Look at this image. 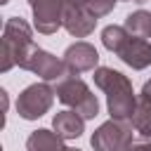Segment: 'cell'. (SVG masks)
I'll use <instances>...</instances> for the list:
<instances>
[{"instance_id": "2e32d148", "label": "cell", "mask_w": 151, "mask_h": 151, "mask_svg": "<svg viewBox=\"0 0 151 151\" xmlns=\"http://www.w3.org/2000/svg\"><path fill=\"white\" fill-rule=\"evenodd\" d=\"M116 2H118V0H87V9H90L97 19H101V17H106V14L113 12Z\"/></svg>"}, {"instance_id": "5bb4252c", "label": "cell", "mask_w": 151, "mask_h": 151, "mask_svg": "<svg viewBox=\"0 0 151 151\" xmlns=\"http://www.w3.org/2000/svg\"><path fill=\"white\" fill-rule=\"evenodd\" d=\"M130 38V33H127V28L125 26H116V24H111V26H106L104 31H101V42H104V47L109 50V52H120V47L125 45V40Z\"/></svg>"}, {"instance_id": "d6986e66", "label": "cell", "mask_w": 151, "mask_h": 151, "mask_svg": "<svg viewBox=\"0 0 151 151\" xmlns=\"http://www.w3.org/2000/svg\"><path fill=\"white\" fill-rule=\"evenodd\" d=\"M66 7H87V0H64Z\"/></svg>"}, {"instance_id": "7c38bea8", "label": "cell", "mask_w": 151, "mask_h": 151, "mask_svg": "<svg viewBox=\"0 0 151 151\" xmlns=\"http://www.w3.org/2000/svg\"><path fill=\"white\" fill-rule=\"evenodd\" d=\"M26 151H68V146L64 144V137H59L54 130L40 127L28 134Z\"/></svg>"}, {"instance_id": "8fae6325", "label": "cell", "mask_w": 151, "mask_h": 151, "mask_svg": "<svg viewBox=\"0 0 151 151\" xmlns=\"http://www.w3.org/2000/svg\"><path fill=\"white\" fill-rule=\"evenodd\" d=\"M52 130L64 139H78L85 132V118L78 111H59L52 118Z\"/></svg>"}, {"instance_id": "3957f363", "label": "cell", "mask_w": 151, "mask_h": 151, "mask_svg": "<svg viewBox=\"0 0 151 151\" xmlns=\"http://www.w3.org/2000/svg\"><path fill=\"white\" fill-rule=\"evenodd\" d=\"M54 92H57V99L61 104H66L68 109L78 111L85 120H90V118H94L99 113L97 97L92 94V90L87 87V83L80 80L78 76H66V78L57 80Z\"/></svg>"}, {"instance_id": "8992f818", "label": "cell", "mask_w": 151, "mask_h": 151, "mask_svg": "<svg viewBox=\"0 0 151 151\" xmlns=\"http://www.w3.org/2000/svg\"><path fill=\"white\" fill-rule=\"evenodd\" d=\"M33 28L52 35L64 26V0H38L33 7Z\"/></svg>"}, {"instance_id": "ba28073f", "label": "cell", "mask_w": 151, "mask_h": 151, "mask_svg": "<svg viewBox=\"0 0 151 151\" xmlns=\"http://www.w3.org/2000/svg\"><path fill=\"white\" fill-rule=\"evenodd\" d=\"M64 64L68 66V71L73 76H80L85 71H94L97 64H99V52L94 50V45H90L85 40H78V42H73V45L66 47Z\"/></svg>"}, {"instance_id": "ffe728a7", "label": "cell", "mask_w": 151, "mask_h": 151, "mask_svg": "<svg viewBox=\"0 0 151 151\" xmlns=\"http://www.w3.org/2000/svg\"><path fill=\"white\" fill-rule=\"evenodd\" d=\"M120 2H137V5H144L146 0H120Z\"/></svg>"}, {"instance_id": "7402d4cb", "label": "cell", "mask_w": 151, "mask_h": 151, "mask_svg": "<svg viewBox=\"0 0 151 151\" xmlns=\"http://www.w3.org/2000/svg\"><path fill=\"white\" fill-rule=\"evenodd\" d=\"M68 151H80V149H68Z\"/></svg>"}, {"instance_id": "e0dca14e", "label": "cell", "mask_w": 151, "mask_h": 151, "mask_svg": "<svg viewBox=\"0 0 151 151\" xmlns=\"http://www.w3.org/2000/svg\"><path fill=\"white\" fill-rule=\"evenodd\" d=\"M125 151H151V139L149 137H137L125 146Z\"/></svg>"}, {"instance_id": "4fadbf2b", "label": "cell", "mask_w": 151, "mask_h": 151, "mask_svg": "<svg viewBox=\"0 0 151 151\" xmlns=\"http://www.w3.org/2000/svg\"><path fill=\"white\" fill-rule=\"evenodd\" d=\"M125 28L130 35H137V38H151V12L146 9H137L132 14L125 17Z\"/></svg>"}, {"instance_id": "44dd1931", "label": "cell", "mask_w": 151, "mask_h": 151, "mask_svg": "<svg viewBox=\"0 0 151 151\" xmlns=\"http://www.w3.org/2000/svg\"><path fill=\"white\" fill-rule=\"evenodd\" d=\"M26 2H28V5H31V7H33V5H35V2H38V0H26Z\"/></svg>"}, {"instance_id": "6da1fadb", "label": "cell", "mask_w": 151, "mask_h": 151, "mask_svg": "<svg viewBox=\"0 0 151 151\" xmlns=\"http://www.w3.org/2000/svg\"><path fill=\"white\" fill-rule=\"evenodd\" d=\"M94 85L106 92V109L111 118L116 120H132V113L137 109V97L132 90V83L127 76H123L116 68L97 66L94 68Z\"/></svg>"}, {"instance_id": "30bf717a", "label": "cell", "mask_w": 151, "mask_h": 151, "mask_svg": "<svg viewBox=\"0 0 151 151\" xmlns=\"http://www.w3.org/2000/svg\"><path fill=\"white\" fill-rule=\"evenodd\" d=\"M97 17L87 7H66L64 5V28L73 38H85L94 31Z\"/></svg>"}, {"instance_id": "277c9868", "label": "cell", "mask_w": 151, "mask_h": 151, "mask_svg": "<svg viewBox=\"0 0 151 151\" xmlns=\"http://www.w3.org/2000/svg\"><path fill=\"white\" fill-rule=\"evenodd\" d=\"M132 130H134L132 120H116V118H111V120L101 123L94 130L90 144H92L94 151H125V146L134 139Z\"/></svg>"}, {"instance_id": "ac0fdd59", "label": "cell", "mask_w": 151, "mask_h": 151, "mask_svg": "<svg viewBox=\"0 0 151 151\" xmlns=\"http://www.w3.org/2000/svg\"><path fill=\"white\" fill-rule=\"evenodd\" d=\"M142 99L151 104V80H146V83H144V87H142Z\"/></svg>"}, {"instance_id": "52a82bcc", "label": "cell", "mask_w": 151, "mask_h": 151, "mask_svg": "<svg viewBox=\"0 0 151 151\" xmlns=\"http://www.w3.org/2000/svg\"><path fill=\"white\" fill-rule=\"evenodd\" d=\"M26 71L40 76L45 83H57V80H61L66 76H73L68 71V66L64 64V59H57L54 54H50V52H45L40 47L31 54V59L26 64Z\"/></svg>"}, {"instance_id": "9c48e42d", "label": "cell", "mask_w": 151, "mask_h": 151, "mask_svg": "<svg viewBox=\"0 0 151 151\" xmlns=\"http://www.w3.org/2000/svg\"><path fill=\"white\" fill-rule=\"evenodd\" d=\"M118 57H120V61L127 64L130 68L142 71V68L151 66V42H149L146 38L130 35V38L125 40V45L120 47Z\"/></svg>"}, {"instance_id": "9a60e30c", "label": "cell", "mask_w": 151, "mask_h": 151, "mask_svg": "<svg viewBox=\"0 0 151 151\" xmlns=\"http://www.w3.org/2000/svg\"><path fill=\"white\" fill-rule=\"evenodd\" d=\"M132 127L134 132H139V137H149L151 139V104L149 101H137V109L132 113Z\"/></svg>"}, {"instance_id": "5b68a950", "label": "cell", "mask_w": 151, "mask_h": 151, "mask_svg": "<svg viewBox=\"0 0 151 151\" xmlns=\"http://www.w3.org/2000/svg\"><path fill=\"white\" fill-rule=\"evenodd\" d=\"M54 94L57 92L47 83H33L17 97V113L24 120H38L52 109Z\"/></svg>"}, {"instance_id": "603a6c76", "label": "cell", "mask_w": 151, "mask_h": 151, "mask_svg": "<svg viewBox=\"0 0 151 151\" xmlns=\"http://www.w3.org/2000/svg\"><path fill=\"white\" fill-rule=\"evenodd\" d=\"M0 2H7V0H0Z\"/></svg>"}, {"instance_id": "7a4b0ae2", "label": "cell", "mask_w": 151, "mask_h": 151, "mask_svg": "<svg viewBox=\"0 0 151 151\" xmlns=\"http://www.w3.org/2000/svg\"><path fill=\"white\" fill-rule=\"evenodd\" d=\"M38 50L33 42V31L26 19L9 17L2 28V47H0V71L7 73L12 66L26 68L31 54Z\"/></svg>"}]
</instances>
